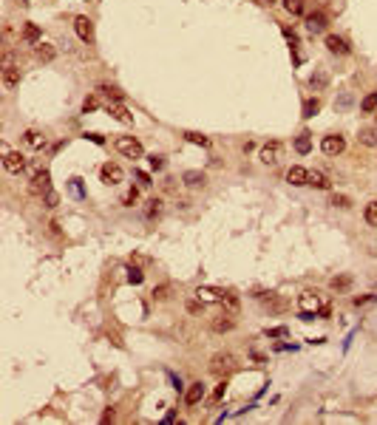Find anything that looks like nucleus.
I'll return each mask as SVG.
<instances>
[{"label":"nucleus","mask_w":377,"mask_h":425,"mask_svg":"<svg viewBox=\"0 0 377 425\" xmlns=\"http://www.w3.org/2000/svg\"><path fill=\"white\" fill-rule=\"evenodd\" d=\"M329 286H332L334 292H346L349 286H352V275H334V278L329 281Z\"/></svg>","instance_id":"23"},{"label":"nucleus","mask_w":377,"mask_h":425,"mask_svg":"<svg viewBox=\"0 0 377 425\" xmlns=\"http://www.w3.org/2000/svg\"><path fill=\"white\" fill-rule=\"evenodd\" d=\"M267 334H269V337H284L286 329H284V326H278V329H267Z\"/></svg>","instance_id":"41"},{"label":"nucleus","mask_w":377,"mask_h":425,"mask_svg":"<svg viewBox=\"0 0 377 425\" xmlns=\"http://www.w3.org/2000/svg\"><path fill=\"white\" fill-rule=\"evenodd\" d=\"M105 111H108L116 122H122V125H134V114H131V111L125 108L122 102H108V105H105Z\"/></svg>","instance_id":"11"},{"label":"nucleus","mask_w":377,"mask_h":425,"mask_svg":"<svg viewBox=\"0 0 377 425\" xmlns=\"http://www.w3.org/2000/svg\"><path fill=\"white\" fill-rule=\"evenodd\" d=\"M23 40L29 42V46H37V42H43V40H40V29H37L34 23H26V26H23Z\"/></svg>","instance_id":"22"},{"label":"nucleus","mask_w":377,"mask_h":425,"mask_svg":"<svg viewBox=\"0 0 377 425\" xmlns=\"http://www.w3.org/2000/svg\"><path fill=\"white\" fill-rule=\"evenodd\" d=\"M358 142L360 145H366V147H377V125L374 128H360Z\"/></svg>","instance_id":"18"},{"label":"nucleus","mask_w":377,"mask_h":425,"mask_svg":"<svg viewBox=\"0 0 377 425\" xmlns=\"http://www.w3.org/2000/svg\"><path fill=\"white\" fill-rule=\"evenodd\" d=\"M114 147L122 153L125 159H142V142L139 139H134V136H116L114 139Z\"/></svg>","instance_id":"2"},{"label":"nucleus","mask_w":377,"mask_h":425,"mask_svg":"<svg viewBox=\"0 0 377 425\" xmlns=\"http://www.w3.org/2000/svg\"><path fill=\"white\" fill-rule=\"evenodd\" d=\"M326 49L332 51V54H349L346 40H343V37H338V34H326Z\"/></svg>","instance_id":"16"},{"label":"nucleus","mask_w":377,"mask_h":425,"mask_svg":"<svg viewBox=\"0 0 377 425\" xmlns=\"http://www.w3.org/2000/svg\"><path fill=\"white\" fill-rule=\"evenodd\" d=\"M309 82H312V88H315V85L321 88V85H326V74H318V77H312Z\"/></svg>","instance_id":"40"},{"label":"nucleus","mask_w":377,"mask_h":425,"mask_svg":"<svg viewBox=\"0 0 377 425\" xmlns=\"http://www.w3.org/2000/svg\"><path fill=\"white\" fill-rule=\"evenodd\" d=\"M224 391H227V383H219V389L213 391V402H219L221 397H224Z\"/></svg>","instance_id":"37"},{"label":"nucleus","mask_w":377,"mask_h":425,"mask_svg":"<svg viewBox=\"0 0 377 425\" xmlns=\"http://www.w3.org/2000/svg\"><path fill=\"white\" fill-rule=\"evenodd\" d=\"M136 176H139V182L145 184V187H148V184H151V176H148V173H136Z\"/></svg>","instance_id":"45"},{"label":"nucleus","mask_w":377,"mask_h":425,"mask_svg":"<svg viewBox=\"0 0 377 425\" xmlns=\"http://www.w3.org/2000/svg\"><path fill=\"white\" fill-rule=\"evenodd\" d=\"M261 3H275V0H261Z\"/></svg>","instance_id":"47"},{"label":"nucleus","mask_w":377,"mask_h":425,"mask_svg":"<svg viewBox=\"0 0 377 425\" xmlns=\"http://www.w3.org/2000/svg\"><path fill=\"white\" fill-rule=\"evenodd\" d=\"M97 105H99V102H97V97H88L86 102H82V111H86V114H88V111H94V108H97Z\"/></svg>","instance_id":"38"},{"label":"nucleus","mask_w":377,"mask_h":425,"mask_svg":"<svg viewBox=\"0 0 377 425\" xmlns=\"http://www.w3.org/2000/svg\"><path fill=\"white\" fill-rule=\"evenodd\" d=\"M204 394H207L204 383H193V386L184 391V402H187V406H199V402L204 400Z\"/></svg>","instance_id":"13"},{"label":"nucleus","mask_w":377,"mask_h":425,"mask_svg":"<svg viewBox=\"0 0 377 425\" xmlns=\"http://www.w3.org/2000/svg\"><path fill=\"white\" fill-rule=\"evenodd\" d=\"M233 369H236V354H230V352L213 354V360H210V371H213V374L224 377V374H230Z\"/></svg>","instance_id":"3"},{"label":"nucleus","mask_w":377,"mask_h":425,"mask_svg":"<svg viewBox=\"0 0 377 425\" xmlns=\"http://www.w3.org/2000/svg\"><path fill=\"white\" fill-rule=\"evenodd\" d=\"M88 139L97 142V145H102V136H99V134H88Z\"/></svg>","instance_id":"46"},{"label":"nucleus","mask_w":377,"mask_h":425,"mask_svg":"<svg viewBox=\"0 0 377 425\" xmlns=\"http://www.w3.org/2000/svg\"><path fill=\"white\" fill-rule=\"evenodd\" d=\"M29 193L31 196H49L51 193V173H49V170H40V173H34V176H31Z\"/></svg>","instance_id":"4"},{"label":"nucleus","mask_w":377,"mask_h":425,"mask_svg":"<svg viewBox=\"0 0 377 425\" xmlns=\"http://www.w3.org/2000/svg\"><path fill=\"white\" fill-rule=\"evenodd\" d=\"M309 187H315V190H329L332 187V182H329L326 176H323V173H309Z\"/></svg>","instance_id":"24"},{"label":"nucleus","mask_w":377,"mask_h":425,"mask_svg":"<svg viewBox=\"0 0 377 425\" xmlns=\"http://www.w3.org/2000/svg\"><path fill=\"white\" fill-rule=\"evenodd\" d=\"M128 281H131V284H142V272H139V269H131Z\"/></svg>","instance_id":"39"},{"label":"nucleus","mask_w":377,"mask_h":425,"mask_svg":"<svg viewBox=\"0 0 377 425\" xmlns=\"http://www.w3.org/2000/svg\"><path fill=\"white\" fill-rule=\"evenodd\" d=\"M167 295H171V286H156L153 289V301H164Z\"/></svg>","instance_id":"36"},{"label":"nucleus","mask_w":377,"mask_h":425,"mask_svg":"<svg viewBox=\"0 0 377 425\" xmlns=\"http://www.w3.org/2000/svg\"><path fill=\"white\" fill-rule=\"evenodd\" d=\"M360 111H363V114H374V111H377V91L366 94L363 102H360Z\"/></svg>","instance_id":"25"},{"label":"nucleus","mask_w":377,"mask_h":425,"mask_svg":"<svg viewBox=\"0 0 377 425\" xmlns=\"http://www.w3.org/2000/svg\"><path fill=\"white\" fill-rule=\"evenodd\" d=\"M34 57L40 62H51L57 57V49L51 46V42H37V49H34Z\"/></svg>","instance_id":"17"},{"label":"nucleus","mask_w":377,"mask_h":425,"mask_svg":"<svg viewBox=\"0 0 377 425\" xmlns=\"http://www.w3.org/2000/svg\"><path fill=\"white\" fill-rule=\"evenodd\" d=\"M3 167H6V173H23L26 170V156L20 151H9L6 156H3Z\"/></svg>","instance_id":"7"},{"label":"nucleus","mask_w":377,"mask_h":425,"mask_svg":"<svg viewBox=\"0 0 377 425\" xmlns=\"http://www.w3.org/2000/svg\"><path fill=\"white\" fill-rule=\"evenodd\" d=\"M295 147H298V153H309V147H312V142H309V134L298 136V142H295Z\"/></svg>","instance_id":"32"},{"label":"nucleus","mask_w":377,"mask_h":425,"mask_svg":"<svg viewBox=\"0 0 377 425\" xmlns=\"http://www.w3.org/2000/svg\"><path fill=\"white\" fill-rule=\"evenodd\" d=\"M23 142H26V147H31V151H40V147L46 145V136L40 134V131H34V128H29L23 134Z\"/></svg>","instance_id":"15"},{"label":"nucleus","mask_w":377,"mask_h":425,"mask_svg":"<svg viewBox=\"0 0 377 425\" xmlns=\"http://www.w3.org/2000/svg\"><path fill=\"white\" fill-rule=\"evenodd\" d=\"M363 219H366V224L369 227H377V201H369V204H366Z\"/></svg>","instance_id":"26"},{"label":"nucleus","mask_w":377,"mask_h":425,"mask_svg":"<svg viewBox=\"0 0 377 425\" xmlns=\"http://www.w3.org/2000/svg\"><path fill=\"white\" fill-rule=\"evenodd\" d=\"M201 306H204L201 301H190V304H187V312H201Z\"/></svg>","instance_id":"42"},{"label":"nucleus","mask_w":377,"mask_h":425,"mask_svg":"<svg viewBox=\"0 0 377 425\" xmlns=\"http://www.w3.org/2000/svg\"><path fill=\"white\" fill-rule=\"evenodd\" d=\"M46 201H49V207H57V193H49L46 196Z\"/></svg>","instance_id":"44"},{"label":"nucleus","mask_w":377,"mask_h":425,"mask_svg":"<svg viewBox=\"0 0 377 425\" xmlns=\"http://www.w3.org/2000/svg\"><path fill=\"white\" fill-rule=\"evenodd\" d=\"M196 298L201 304H221L224 301V289H216V286H199L196 289Z\"/></svg>","instance_id":"10"},{"label":"nucleus","mask_w":377,"mask_h":425,"mask_svg":"<svg viewBox=\"0 0 377 425\" xmlns=\"http://www.w3.org/2000/svg\"><path fill=\"white\" fill-rule=\"evenodd\" d=\"M298 309H301V315H306V317L318 315V312L326 315V306H323V301H321L318 292H304V295L298 298Z\"/></svg>","instance_id":"1"},{"label":"nucleus","mask_w":377,"mask_h":425,"mask_svg":"<svg viewBox=\"0 0 377 425\" xmlns=\"http://www.w3.org/2000/svg\"><path fill=\"white\" fill-rule=\"evenodd\" d=\"M99 91H102L105 97H111V102H122V91L114 88V85H99Z\"/></svg>","instance_id":"28"},{"label":"nucleus","mask_w":377,"mask_h":425,"mask_svg":"<svg viewBox=\"0 0 377 425\" xmlns=\"http://www.w3.org/2000/svg\"><path fill=\"white\" fill-rule=\"evenodd\" d=\"M221 304L230 306V312H238V298L233 295V292H224V301H221Z\"/></svg>","instance_id":"34"},{"label":"nucleus","mask_w":377,"mask_h":425,"mask_svg":"<svg viewBox=\"0 0 377 425\" xmlns=\"http://www.w3.org/2000/svg\"><path fill=\"white\" fill-rule=\"evenodd\" d=\"M306 26H309L312 31H323L326 29V14L323 12H312L309 17H306Z\"/></svg>","instance_id":"21"},{"label":"nucleus","mask_w":377,"mask_h":425,"mask_svg":"<svg viewBox=\"0 0 377 425\" xmlns=\"http://www.w3.org/2000/svg\"><path fill=\"white\" fill-rule=\"evenodd\" d=\"M286 182H289L292 187H304V184L309 182V170L301 167V164H292V167L286 170Z\"/></svg>","instance_id":"12"},{"label":"nucleus","mask_w":377,"mask_h":425,"mask_svg":"<svg viewBox=\"0 0 377 425\" xmlns=\"http://www.w3.org/2000/svg\"><path fill=\"white\" fill-rule=\"evenodd\" d=\"M162 213V199H151V207H148V219H156Z\"/></svg>","instance_id":"33"},{"label":"nucleus","mask_w":377,"mask_h":425,"mask_svg":"<svg viewBox=\"0 0 377 425\" xmlns=\"http://www.w3.org/2000/svg\"><path fill=\"white\" fill-rule=\"evenodd\" d=\"M74 31H77V37L82 42H94V23L86 17V14H79V17L74 20Z\"/></svg>","instance_id":"9"},{"label":"nucleus","mask_w":377,"mask_h":425,"mask_svg":"<svg viewBox=\"0 0 377 425\" xmlns=\"http://www.w3.org/2000/svg\"><path fill=\"white\" fill-rule=\"evenodd\" d=\"M210 329H213L216 334H227V332L236 329V317L233 315H221V317H216V321L210 323Z\"/></svg>","instance_id":"14"},{"label":"nucleus","mask_w":377,"mask_h":425,"mask_svg":"<svg viewBox=\"0 0 377 425\" xmlns=\"http://www.w3.org/2000/svg\"><path fill=\"white\" fill-rule=\"evenodd\" d=\"M162 164H164V159H162V156H151V167H156V170H159Z\"/></svg>","instance_id":"43"},{"label":"nucleus","mask_w":377,"mask_h":425,"mask_svg":"<svg viewBox=\"0 0 377 425\" xmlns=\"http://www.w3.org/2000/svg\"><path fill=\"white\" fill-rule=\"evenodd\" d=\"M281 156H284V145H281L278 139L267 142V145H261V151H258V159H261L264 164H278Z\"/></svg>","instance_id":"5"},{"label":"nucleus","mask_w":377,"mask_h":425,"mask_svg":"<svg viewBox=\"0 0 377 425\" xmlns=\"http://www.w3.org/2000/svg\"><path fill=\"white\" fill-rule=\"evenodd\" d=\"M136 201H139V190L131 187V190H128V196H125V207H134Z\"/></svg>","instance_id":"35"},{"label":"nucleus","mask_w":377,"mask_h":425,"mask_svg":"<svg viewBox=\"0 0 377 425\" xmlns=\"http://www.w3.org/2000/svg\"><path fill=\"white\" fill-rule=\"evenodd\" d=\"M99 176H102V182H105V184H111V187H114V184H119L122 179H125V173H122L119 164L105 162V164H102V170H99Z\"/></svg>","instance_id":"8"},{"label":"nucleus","mask_w":377,"mask_h":425,"mask_svg":"<svg viewBox=\"0 0 377 425\" xmlns=\"http://www.w3.org/2000/svg\"><path fill=\"white\" fill-rule=\"evenodd\" d=\"M332 207L349 210V207H352V199H349V196H343V193H334V196H332Z\"/></svg>","instance_id":"30"},{"label":"nucleus","mask_w":377,"mask_h":425,"mask_svg":"<svg viewBox=\"0 0 377 425\" xmlns=\"http://www.w3.org/2000/svg\"><path fill=\"white\" fill-rule=\"evenodd\" d=\"M284 9L289 14H304V0H284Z\"/></svg>","instance_id":"29"},{"label":"nucleus","mask_w":377,"mask_h":425,"mask_svg":"<svg viewBox=\"0 0 377 425\" xmlns=\"http://www.w3.org/2000/svg\"><path fill=\"white\" fill-rule=\"evenodd\" d=\"M321 151L326 153V156H338V153L346 151V139H343V136H338V134L323 136V139H321Z\"/></svg>","instance_id":"6"},{"label":"nucleus","mask_w":377,"mask_h":425,"mask_svg":"<svg viewBox=\"0 0 377 425\" xmlns=\"http://www.w3.org/2000/svg\"><path fill=\"white\" fill-rule=\"evenodd\" d=\"M184 139H187V142H193V145L210 147V139H207V136H201V134H193V131H187V134H184Z\"/></svg>","instance_id":"31"},{"label":"nucleus","mask_w":377,"mask_h":425,"mask_svg":"<svg viewBox=\"0 0 377 425\" xmlns=\"http://www.w3.org/2000/svg\"><path fill=\"white\" fill-rule=\"evenodd\" d=\"M182 182L187 184V187H201L207 179H204V173H201V170H184V173H182Z\"/></svg>","instance_id":"19"},{"label":"nucleus","mask_w":377,"mask_h":425,"mask_svg":"<svg viewBox=\"0 0 377 425\" xmlns=\"http://www.w3.org/2000/svg\"><path fill=\"white\" fill-rule=\"evenodd\" d=\"M17 82H20V68L6 66L3 68V88H14Z\"/></svg>","instance_id":"20"},{"label":"nucleus","mask_w":377,"mask_h":425,"mask_svg":"<svg viewBox=\"0 0 377 425\" xmlns=\"http://www.w3.org/2000/svg\"><path fill=\"white\" fill-rule=\"evenodd\" d=\"M318 111H321V99L309 97V99H306V102H304V116H306V119H312V116H315Z\"/></svg>","instance_id":"27"}]
</instances>
